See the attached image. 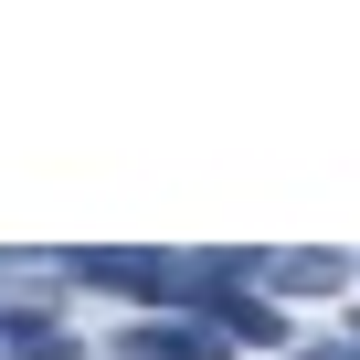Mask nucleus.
<instances>
[{"instance_id": "nucleus-1", "label": "nucleus", "mask_w": 360, "mask_h": 360, "mask_svg": "<svg viewBox=\"0 0 360 360\" xmlns=\"http://www.w3.org/2000/svg\"><path fill=\"white\" fill-rule=\"evenodd\" d=\"M244 339L233 328H212V318H191V307H180V318H138L127 328V360H233Z\"/></svg>"}, {"instance_id": "nucleus-2", "label": "nucleus", "mask_w": 360, "mask_h": 360, "mask_svg": "<svg viewBox=\"0 0 360 360\" xmlns=\"http://www.w3.org/2000/svg\"><path fill=\"white\" fill-rule=\"evenodd\" d=\"M0 360H75V328L53 307H0Z\"/></svg>"}, {"instance_id": "nucleus-3", "label": "nucleus", "mask_w": 360, "mask_h": 360, "mask_svg": "<svg viewBox=\"0 0 360 360\" xmlns=\"http://www.w3.org/2000/svg\"><path fill=\"white\" fill-rule=\"evenodd\" d=\"M202 318H212V328H233V339H244V349H276V339H286V318H276V307H265V297H212V307H202Z\"/></svg>"}, {"instance_id": "nucleus-4", "label": "nucleus", "mask_w": 360, "mask_h": 360, "mask_svg": "<svg viewBox=\"0 0 360 360\" xmlns=\"http://www.w3.org/2000/svg\"><path fill=\"white\" fill-rule=\"evenodd\" d=\"M276 286L286 297H339L349 286V255H276Z\"/></svg>"}, {"instance_id": "nucleus-5", "label": "nucleus", "mask_w": 360, "mask_h": 360, "mask_svg": "<svg viewBox=\"0 0 360 360\" xmlns=\"http://www.w3.org/2000/svg\"><path fill=\"white\" fill-rule=\"evenodd\" d=\"M297 360H360V349H349V339H318V349H297Z\"/></svg>"}]
</instances>
